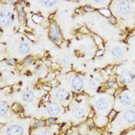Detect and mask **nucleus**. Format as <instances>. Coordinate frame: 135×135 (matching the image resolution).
Returning a JSON list of instances; mask_svg holds the SVG:
<instances>
[{"instance_id":"2f4dec72","label":"nucleus","mask_w":135,"mask_h":135,"mask_svg":"<svg viewBox=\"0 0 135 135\" xmlns=\"http://www.w3.org/2000/svg\"><path fill=\"white\" fill-rule=\"evenodd\" d=\"M95 41H96V42H97V44H99V43L102 42V40H101L99 36H96V37H95Z\"/></svg>"},{"instance_id":"393cba45","label":"nucleus","mask_w":135,"mask_h":135,"mask_svg":"<svg viewBox=\"0 0 135 135\" xmlns=\"http://www.w3.org/2000/svg\"><path fill=\"white\" fill-rule=\"evenodd\" d=\"M56 118H55V117H50V118H48L47 119V123L48 124H54L56 121Z\"/></svg>"},{"instance_id":"39448f33","label":"nucleus","mask_w":135,"mask_h":135,"mask_svg":"<svg viewBox=\"0 0 135 135\" xmlns=\"http://www.w3.org/2000/svg\"><path fill=\"white\" fill-rule=\"evenodd\" d=\"M71 86L74 90L80 91L83 87V80L79 76H73L71 80Z\"/></svg>"},{"instance_id":"aec40b11","label":"nucleus","mask_w":135,"mask_h":135,"mask_svg":"<svg viewBox=\"0 0 135 135\" xmlns=\"http://www.w3.org/2000/svg\"><path fill=\"white\" fill-rule=\"evenodd\" d=\"M12 110H15V111H16V112H19V111H22L23 110V107H22V106L20 104L16 103V104H14V105L12 106Z\"/></svg>"},{"instance_id":"412c9836","label":"nucleus","mask_w":135,"mask_h":135,"mask_svg":"<svg viewBox=\"0 0 135 135\" xmlns=\"http://www.w3.org/2000/svg\"><path fill=\"white\" fill-rule=\"evenodd\" d=\"M50 40L56 44H59L61 42V38L59 36H50Z\"/></svg>"},{"instance_id":"6e6552de","label":"nucleus","mask_w":135,"mask_h":135,"mask_svg":"<svg viewBox=\"0 0 135 135\" xmlns=\"http://www.w3.org/2000/svg\"><path fill=\"white\" fill-rule=\"evenodd\" d=\"M125 121L128 124H133L135 122V111L133 110H127L124 113Z\"/></svg>"},{"instance_id":"6ab92c4d","label":"nucleus","mask_w":135,"mask_h":135,"mask_svg":"<svg viewBox=\"0 0 135 135\" xmlns=\"http://www.w3.org/2000/svg\"><path fill=\"white\" fill-rule=\"evenodd\" d=\"M56 2H57V1H51V0H50V1H42V3L44 4V6H46V7H52L53 6H55L56 4Z\"/></svg>"},{"instance_id":"72a5a7b5","label":"nucleus","mask_w":135,"mask_h":135,"mask_svg":"<svg viewBox=\"0 0 135 135\" xmlns=\"http://www.w3.org/2000/svg\"><path fill=\"white\" fill-rule=\"evenodd\" d=\"M94 115V110H90V114H89V115H88V117L89 118H91V117H93V116Z\"/></svg>"},{"instance_id":"2eb2a0df","label":"nucleus","mask_w":135,"mask_h":135,"mask_svg":"<svg viewBox=\"0 0 135 135\" xmlns=\"http://www.w3.org/2000/svg\"><path fill=\"white\" fill-rule=\"evenodd\" d=\"M18 50L21 54H27L30 52V46L26 42H21L19 46Z\"/></svg>"},{"instance_id":"20e7f679","label":"nucleus","mask_w":135,"mask_h":135,"mask_svg":"<svg viewBox=\"0 0 135 135\" xmlns=\"http://www.w3.org/2000/svg\"><path fill=\"white\" fill-rule=\"evenodd\" d=\"M24 129L20 125H12L6 130V135H23Z\"/></svg>"},{"instance_id":"4468645a","label":"nucleus","mask_w":135,"mask_h":135,"mask_svg":"<svg viewBox=\"0 0 135 135\" xmlns=\"http://www.w3.org/2000/svg\"><path fill=\"white\" fill-rule=\"evenodd\" d=\"M34 98H35V96H34V94L32 91L28 90V91H26L22 94V99L26 103L32 102L34 100Z\"/></svg>"},{"instance_id":"0eeeda50","label":"nucleus","mask_w":135,"mask_h":135,"mask_svg":"<svg viewBox=\"0 0 135 135\" xmlns=\"http://www.w3.org/2000/svg\"><path fill=\"white\" fill-rule=\"evenodd\" d=\"M70 94L68 90L65 88H60L56 93V97L60 101H66L69 99Z\"/></svg>"},{"instance_id":"473e14b6","label":"nucleus","mask_w":135,"mask_h":135,"mask_svg":"<svg viewBox=\"0 0 135 135\" xmlns=\"http://www.w3.org/2000/svg\"><path fill=\"white\" fill-rule=\"evenodd\" d=\"M40 135H51L50 132L48 131H43L41 132V134Z\"/></svg>"},{"instance_id":"f03ea898","label":"nucleus","mask_w":135,"mask_h":135,"mask_svg":"<svg viewBox=\"0 0 135 135\" xmlns=\"http://www.w3.org/2000/svg\"><path fill=\"white\" fill-rule=\"evenodd\" d=\"M120 80L125 84H130L134 80V74L129 70H124L120 75Z\"/></svg>"},{"instance_id":"b1692460","label":"nucleus","mask_w":135,"mask_h":135,"mask_svg":"<svg viewBox=\"0 0 135 135\" xmlns=\"http://www.w3.org/2000/svg\"><path fill=\"white\" fill-rule=\"evenodd\" d=\"M32 61H33V59H32V57L31 56H27L24 59V62H26V63H28V64L31 63Z\"/></svg>"},{"instance_id":"dca6fc26","label":"nucleus","mask_w":135,"mask_h":135,"mask_svg":"<svg viewBox=\"0 0 135 135\" xmlns=\"http://www.w3.org/2000/svg\"><path fill=\"white\" fill-rule=\"evenodd\" d=\"M9 111V107H8V104L5 101H2L1 104H0V114L1 116L3 117V116H6L7 114Z\"/></svg>"},{"instance_id":"f704fd0d","label":"nucleus","mask_w":135,"mask_h":135,"mask_svg":"<svg viewBox=\"0 0 135 135\" xmlns=\"http://www.w3.org/2000/svg\"><path fill=\"white\" fill-rule=\"evenodd\" d=\"M102 52H103V50H100V51H98V52H97V56H100V55L102 54Z\"/></svg>"},{"instance_id":"a211bd4d","label":"nucleus","mask_w":135,"mask_h":135,"mask_svg":"<svg viewBox=\"0 0 135 135\" xmlns=\"http://www.w3.org/2000/svg\"><path fill=\"white\" fill-rule=\"evenodd\" d=\"M100 84V81L97 79V78H94V79H91L89 80V83H88V85L91 88V89H95L97 88V86H99V85Z\"/></svg>"},{"instance_id":"e433bc0d","label":"nucleus","mask_w":135,"mask_h":135,"mask_svg":"<svg viewBox=\"0 0 135 135\" xmlns=\"http://www.w3.org/2000/svg\"><path fill=\"white\" fill-rule=\"evenodd\" d=\"M89 125L90 126V127H94V122L92 121H90V122H89Z\"/></svg>"},{"instance_id":"4be33fe9","label":"nucleus","mask_w":135,"mask_h":135,"mask_svg":"<svg viewBox=\"0 0 135 135\" xmlns=\"http://www.w3.org/2000/svg\"><path fill=\"white\" fill-rule=\"evenodd\" d=\"M46 125L45 120H39L36 124H34V127H43Z\"/></svg>"},{"instance_id":"423d86ee","label":"nucleus","mask_w":135,"mask_h":135,"mask_svg":"<svg viewBox=\"0 0 135 135\" xmlns=\"http://www.w3.org/2000/svg\"><path fill=\"white\" fill-rule=\"evenodd\" d=\"M118 10L120 14L127 15L131 12V6L130 5L129 2L127 1H121L119 2L118 5Z\"/></svg>"},{"instance_id":"5701e85b","label":"nucleus","mask_w":135,"mask_h":135,"mask_svg":"<svg viewBox=\"0 0 135 135\" xmlns=\"http://www.w3.org/2000/svg\"><path fill=\"white\" fill-rule=\"evenodd\" d=\"M61 61H62V63H63L64 65L68 64V63L70 62V56H64L62 60H61Z\"/></svg>"},{"instance_id":"9d476101","label":"nucleus","mask_w":135,"mask_h":135,"mask_svg":"<svg viewBox=\"0 0 135 135\" xmlns=\"http://www.w3.org/2000/svg\"><path fill=\"white\" fill-rule=\"evenodd\" d=\"M96 107L99 110H106L108 108V102L104 98H100L96 101Z\"/></svg>"},{"instance_id":"c9c22d12","label":"nucleus","mask_w":135,"mask_h":135,"mask_svg":"<svg viewBox=\"0 0 135 135\" xmlns=\"http://www.w3.org/2000/svg\"><path fill=\"white\" fill-rule=\"evenodd\" d=\"M43 88H44L45 90H50V89H51L50 86H49V87H46V86H43Z\"/></svg>"},{"instance_id":"a878e982","label":"nucleus","mask_w":135,"mask_h":135,"mask_svg":"<svg viewBox=\"0 0 135 135\" xmlns=\"http://www.w3.org/2000/svg\"><path fill=\"white\" fill-rule=\"evenodd\" d=\"M80 32L81 33H83V34H87V33H89L88 29L86 28V27H81L80 30Z\"/></svg>"},{"instance_id":"ddd939ff","label":"nucleus","mask_w":135,"mask_h":135,"mask_svg":"<svg viewBox=\"0 0 135 135\" xmlns=\"http://www.w3.org/2000/svg\"><path fill=\"white\" fill-rule=\"evenodd\" d=\"M123 54H124V50L120 46H116V47H114L111 50V55L115 59L120 58L123 56Z\"/></svg>"},{"instance_id":"7ed1b4c3","label":"nucleus","mask_w":135,"mask_h":135,"mask_svg":"<svg viewBox=\"0 0 135 135\" xmlns=\"http://www.w3.org/2000/svg\"><path fill=\"white\" fill-rule=\"evenodd\" d=\"M45 107H46L47 113L50 115L55 116V115H58L60 113V107L56 102H53V101L49 102L46 104Z\"/></svg>"},{"instance_id":"c85d7f7f","label":"nucleus","mask_w":135,"mask_h":135,"mask_svg":"<svg viewBox=\"0 0 135 135\" xmlns=\"http://www.w3.org/2000/svg\"><path fill=\"white\" fill-rule=\"evenodd\" d=\"M83 9L86 11V12H90V11L93 10V8L90 6H83Z\"/></svg>"},{"instance_id":"bb28decb","label":"nucleus","mask_w":135,"mask_h":135,"mask_svg":"<svg viewBox=\"0 0 135 135\" xmlns=\"http://www.w3.org/2000/svg\"><path fill=\"white\" fill-rule=\"evenodd\" d=\"M107 84L108 86H114L115 84H116V81L114 80H110L107 81Z\"/></svg>"},{"instance_id":"c756f323","label":"nucleus","mask_w":135,"mask_h":135,"mask_svg":"<svg viewBox=\"0 0 135 135\" xmlns=\"http://www.w3.org/2000/svg\"><path fill=\"white\" fill-rule=\"evenodd\" d=\"M115 115H116V111H115L114 110H110V114L108 115V117L110 118H113L114 117H115Z\"/></svg>"},{"instance_id":"f8f14e48","label":"nucleus","mask_w":135,"mask_h":135,"mask_svg":"<svg viewBox=\"0 0 135 135\" xmlns=\"http://www.w3.org/2000/svg\"><path fill=\"white\" fill-rule=\"evenodd\" d=\"M50 36H59V37L61 36L60 29L55 23H52L50 25Z\"/></svg>"},{"instance_id":"1a4fd4ad","label":"nucleus","mask_w":135,"mask_h":135,"mask_svg":"<svg viewBox=\"0 0 135 135\" xmlns=\"http://www.w3.org/2000/svg\"><path fill=\"white\" fill-rule=\"evenodd\" d=\"M72 114L76 119H82L85 116V110L81 107H75L72 110Z\"/></svg>"},{"instance_id":"9b49d317","label":"nucleus","mask_w":135,"mask_h":135,"mask_svg":"<svg viewBox=\"0 0 135 135\" xmlns=\"http://www.w3.org/2000/svg\"><path fill=\"white\" fill-rule=\"evenodd\" d=\"M119 102L124 107H129L132 104V100L130 97V96H128L127 94H124L120 97Z\"/></svg>"},{"instance_id":"cd10ccee","label":"nucleus","mask_w":135,"mask_h":135,"mask_svg":"<svg viewBox=\"0 0 135 135\" xmlns=\"http://www.w3.org/2000/svg\"><path fill=\"white\" fill-rule=\"evenodd\" d=\"M15 60L14 59H7L6 60V62L7 63V64H9V65H14V63H15Z\"/></svg>"},{"instance_id":"7c9ffc66","label":"nucleus","mask_w":135,"mask_h":135,"mask_svg":"<svg viewBox=\"0 0 135 135\" xmlns=\"http://www.w3.org/2000/svg\"><path fill=\"white\" fill-rule=\"evenodd\" d=\"M108 20H109V22H110L111 24H114L116 20H115L114 17L111 16V17H110V18H108Z\"/></svg>"},{"instance_id":"f257e3e1","label":"nucleus","mask_w":135,"mask_h":135,"mask_svg":"<svg viewBox=\"0 0 135 135\" xmlns=\"http://www.w3.org/2000/svg\"><path fill=\"white\" fill-rule=\"evenodd\" d=\"M15 19L13 13L8 10H2L0 12V22L2 26H8L11 25Z\"/></svg>"},{"instance_id":"f3484780","label":"nucleus","mask_w":135,"mask_h":135,"mask_svg":"<svg viewBox=\"0 0 135 135\" xmlns=\"http://www.w3.org/2000/svg\"><path fill=\"white\" fill-rule=\"evenodd\" d=\"M17 10H18V15H19L20 20L22 22H26V14H25V12H24V10H23L22 7L21 6H18Z\"/></svg>"}]
</instances>
